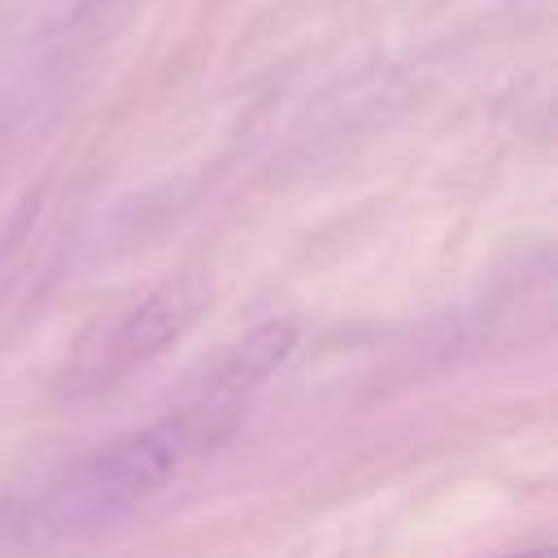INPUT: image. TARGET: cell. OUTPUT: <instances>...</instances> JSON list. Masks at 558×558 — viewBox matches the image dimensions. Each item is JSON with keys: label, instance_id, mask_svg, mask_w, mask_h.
Listing matches in <instances>:
<instances>
[{"label": "cell", "instance_id": "obj_2", "mask_svg": "<svg viewBox=\"0 0 558 558\" xmlns=\"http://www.w3.org/2000/svg\"><path fill=\"white\" fill-rule=\"evenodd\" d=\"M209 292L201 275H179L153 288L144 301H135L100 340V349H87L74 366V379H87L83 388H109V379L126 375L131 366L157 357L170 340H179L196 314L205 310Z\"/></svg>", "mask_w": 558, "mask_h": 558}, {"label": "cell", "instance_id": "obj_1", "mask_svg": "<svg viewBox=\"0 0 558 558\" xmlns=\"http://www.w3.org/2000/svg\"><path fill=\"white\" fill-rule=\"evenodd\" d=\"M235 410L240 401L196 392V401H187L183 410L161 414L148 427L96 449L39 493L9 501L0 510V541L48 545L135 510L161 484H170L196 453L214 449L218 436L235 423Z\"/></svg>", "mask_w": 558, "mask_h": 558}, {"label": "cell", "instance_id": "obj_4", "mask_svg": "<svg viewBox=\"0 0 558 558\" xmlns=\"http://www.w3.org/2000/svg\"><path fill=\"white\" fill-rule=\"evenodd\" d=\"M510 558H558L554 549H523V554H510Z\"/></svg>", "mask_w": 558, "mask_h": 558}, {"label": "cell", "instance_id": "obj_3", "mask_svg": "<svg viewBox=\"0 0 558 558\" xmlns=\"http://www.w3.org/2000/svg\"><path fill=\"white\" fill-rule=\"evenodd\" d=\"M296 344V327L292 323H266L257 331H248L205 379V397H222V401H240L248 388H257L275 366H283V357Z\"/></svg>", "mask_w": 558, "mask_h": 558}]
</instances>
